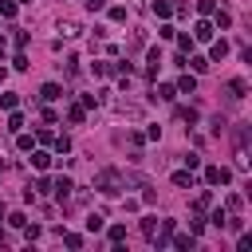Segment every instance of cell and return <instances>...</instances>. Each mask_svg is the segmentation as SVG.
<instances>
[{
	"mask_svg": "<svg viewBox=\"0 0 252 252\" xmlns=\"http://www.w3.org/2000/svg\"><path fill=\"white\" fill-rule=\"evenodd\" d=\"M122 185H126V181H122L118 170H99V173H94V189H99L103 197H118Z\"/></svg>",
	"mask_w": 252,
	"mask_h": 252,
	"instance_id": "obj_1",
	"label": "cell"
},
{
	"mask_svg": "<svg viewBox=\"0 0 252 252\" xmlns=\"http://www.w3.org/2000/svg\"><path fill=\"white\" fill-rule=\"evenodd\" d=\"M40 99H44V103H55V99H63V87H59V83H44Z\"/></svg>",
	"mask_w": 252,
	"mask_h": 252,
	"instance_id": "obj_3",
	"label": "cell"
},
{
	"mask_svg": "<svg viewBox=\"0 0 252 252\" xmlns=\"http://www.w3.org/2000/svg\"><path fill=\"white\" fill-rule=\"evenodd\" d=\"M225 55H229V44H225V40H220V44H213V59H217V63L225 59Z\"/></svg>",
	"mask_w": 252,
	"mask_h": 252,
	"instance_id": "obj_17",
	"label": "cell"
},
{
	"mask_svg": "<svg viewBox=\"0 0 252 252\" xmlns=\"http://www.w3.org/2000/svg\"><path fill=\"white\" fill-rule=\"evenodd\" d=\"M63 240H67V248H79V244H83V236H79V233H63Z\"/></svg>",
	"mask_w": 252,
	"mask_h": 252,
	"instance_id": "obj_22",
	"label": "cell"
},
{
	"mask_svg": "<svg viewBox=\"0 0 252 252\" xmlns=\"http://www.w3.org/2000/svg\"><path fill=\"white\" fill-rule=\"evenodd\" d=\"M0 16L12 20V16H16V0H0Z\"/></svg>",
	"mask_w": 252,
	"mask_h": 252,
	"instance_id": "obj_12",
	"label": "cell"
},
{
	"mask_svg": "<svg viewBox=\"0 0 252 252\" xmlns=\"http://www.w3.org/2000/svg\"><path fill=\"white\" fill-rule=\"evenodd\" d=\"M110 240L122 244V240H126V225H110Z\"/></svg>",
	"mask_w": 252,
	"mask_h": 252,
	"instance_id": "obj_15",
	"label": "cell"
},
{
	"mask_svg": "<svg viewBox=\"0 0 252 252\" xmlns=\"http://www.w3.org/2000/svg\"><path fill=\"white\" fill-rule=\"evenodd\" d=\"M158 99H166V103H170V99H173V87H170V83H162V87H158Z\"/></svg>",
	"mask_w": 252,
	"mask_h": 252,
	"instance_id": "obj_24",
	"label": "cell"
},
{
	"mask_svg": "<svg viewBox=\"0 0 252 252\" xmlns=\"http://www.w3.org/2000/svg\"><path fill=\"white\" fill-rule=\"evenodd\" d=\"M87 8H91V12H103V8H107V0H87Z\"/></svg>",
	"mask_w": 252,
	"mask_h": 252,
	"instance_id": "obj_26",
	"label": "cell"
},
{
	"mask_svg": "<svg viewBox=\"0 0 252 252\" xmlns=\"http://www.w3.org/2000/svg\"><path fill=\"white\" fill-rule=\"evenodd\" d=\"M55 150H59V154H67V150H71V138H67V134H59V138H55Z\"/></svg>",
	"mask_w": 252,
	"mask_h": 252,
	"instance_id": "obj_20",
	"label": "cell"
},
{
	"mask_svg": "<svg viewBox=\"0 0 252 252\" xmlns=\"http://www.w3.org/2000/svg\"><path fill=\"white\" fill-rule=\"evenodd\" d=\"M213 8H217V4H213V0H197V12H201V16H209Z\"/></svg>",
	"mask_w": 252,
	"mask_h": 252,
	"instance_id": "obj_25",
	"label": "cell"
},
{
	"mask_svg": "<svg viewBox=\"0 0 252 252\" xmlns=\"http://www.w3.org/2000/svg\"><path fill=\"white\" fill-rule=\"evenodd\" d=\"M193 87H197L193 75H181V79H177V91H185V94H193Z\"/></svg>",
	"mask_w": 252,
	"mask_h": 252,
	"instance_id": "obj_11",
	"label": "cell"
},
{
	"mask_svg": "<svg viewBox=\"0 0 252 252\" xmlns=\"http://www.w3.org/2000/svg\"><path fill=\"white\" fill-rule=\"evenodd\" d=\"M154 12L162 16V20H166V16H170V4H166V0H154Z\"/></svg>",
	"mask_w": 252,
	"mask_h": 252,
	"instance_id": "obj_23",
	"label": "cell"
},
{
	"mask_svg": "<svg viewBox=\"0 0 252 252\" xmlns=\"http://www.w3.org/2000/svg\"><path fill=\"white\" fill-rule=\"evenodd\" d=\"M8 130H12V134H20V130H24V118H20V114H12V118H8Z\"/></svg>",
	"mask_w": 252,
	"mask_h": 252,
	"instance_id": "obj_21",
	"label": "cell"
},
{
	"mask_svg": "<svg viewBox=\"0 0 252 252\" xmlns=\"http://www.w3.org/2000/svg\"><path fill=\"white\" fill-rule=\"evenodd\" d=\"M209 205H213V193H197V201H193V209L201 213V209H209Z\"/></svg>",
	"mask_w": 252,
	"mask_h": 252,
	"instance_id": "obj_14",
	"label": "cell"
},
{
	"mask_svg": "<svg viewBox=\"0 0 252 252\" xmlns=\"http://www.w3.org/2000/svg\"><path fill=\"white\" fill-rule=\"evenodd\" d=\"M193 40H201V44H205V40H213V24H209V20H197V28H193Z\"/></svg>",
	"mask_w": 252,
	"mask_h": 252,
	"instance_id": "obj_5",
	"label": "cell"
},
{
	"mask_svg": "<svg viewBox=\"0 0 252 252\" xmlns=\"http://www.w3.org/2000/svg\"><path fill=\"white\" fill-rule=\"evenodd\" d=\"M173 185L177 189H193V170H177L173 173Z\"/></svg>",
	"mask_w": 252,
	"mask_h": 252,
	"instance_id": "obj_6",
	"label": "cell"
},
{
	"mask_svg": "<svg viewBox=\"0 0 252 252\" xmlns=\"http://www.w3.org/2000/svg\"><path fill=\"white\" fill-rule=\"evenodd\" d=\"M51 189H55V197H59V201H67V197H71V189H75V185H71V177H59V181H55Z\"/></svg>",
	"mask_w": 252,
	"mask_h": 252,
	"instance_id": "obj_4",
	"label": "cell"
},
{
	"mask_svg": "<svg viewBox=\"0 0 252 252\" xmlns=\"http://www.w3.org/2000/svg\"><path fill=\"white\" fill-rule=\"evenodd\" d=\"M173 248H181V252H189V248H193V236H173Z\"/></svg>",
	"mask_w": 252,
	"mask_h": 252,
	"instance_id": "obj_18",
	"label": "cell"
},
{
	"mask_svg": "<svg viewBox=\"0 0 252 252\" xmlns=\"http://www.w3.org/2000/svg\"><path fill=\"white\" fill-rule=\"evenodd\" d=\"M87 229H91V233H99V229H103V217H99V213H91V217H87Z\"/></svg>",
	"mask_w": 252,
	"mask_h": 252,
	"instance_id": "obj_19",
	"label": "cell"
},
{
	"mask_svg": "<svg viewBox=\"0 0 252 252\" xmlns=\"http://www.w3.org/2000/svg\"><path fill=\"white\" fill-rule=\"evenodd\" d=\"M83 114H87V107H83V103H75V107L67 110V118H71V122H83Z\"/></svg>",
	"mask_w": 252,
	"mask_h": 252,
	"instance_id": "obj_13",
	"label": "cell"
},
{
	"mask_svg": "<svg viewBox=\"0 0 252 252\" xmlns=\"http://www.w3.org/2000/svg\"><path fill=\"white\" fill-rule=\"evenodd\" d=\"M0 83H4V67H0Z\"/></svg>",
	"mask_w": 252,
	"mask_h": 252,
	"instance_id": "obj_28",
	"label": "cell"
},
{
	"mask_svg": "<svg viewBox=\"0 0 252 252\" xmlns=\"http://www.w3.org/2000/svg\"><path fill=\"white\" fill-rule=\"evenodd\" d=\"M59 32H63V36H79L83 28H79V20H63V24H59Z\"/></svg>",
	"mask_w": 252,
	"mask_h": 252,
	"instance_id": "obj_10",
	"label": "cell"
},
{
	"mask_svg": "<svg viewBox=\"0 0 252 252\" xmlns=\"http://www.w3.org/2000/svg\"><path fill=\"white\" fill-rule=\"evenodd\" d=\"M20 4H32V0H20Z\"/></svg>",
	"mask_w": 252,
	"mask_h": 252,
	"instance_id": "obj_29",
	"label": "cell"
},
{
	"mask_svg": "<svg viewBox=\"0 0 252 252\" xmlns=\"http://www.w3.org/2000/svg\"><path fill=\"white\" fill-rule=\"evenodd\" d=\"M142 236H146V240L158 236V217H146V220H142Z\"/></svg>",
	"mask_w": 252,
	"mask_h": 252,
	"instance_id": "obj_8",
	"label": "cell"
},
{
	"mask_svg": "<svg viewBox=\"0 0 252 252\" xmlns=\"http://www.w3.org/2000/svg\"><path fill=\"white\" fill-rule=\"evenodd\" d=\"M205 181H209V185H225V181H229V170H225V166H209V170H205Z\"/></svg>",
	"mask_w": 252,
	"mask_h": 252,
	"instance_id": "obj_2",
	"label": "cell"
},
{
	"mask_svg": "<svg viewBox=\"0 0 252 252\" xmlns=\"http://www.w3.org/2000/svg\"><path fill=\"white\" fill-rule=\"evenodd\" d=\"M16 103H20V99H16L12 91H8V94H0V107H4V110H16Z\"/></svg>",
	"mask_w": 252,
	"mask_h": 252,
	"instance_id": "obj_16",
	"label": "cell"
},
{
	"mask_svg": "<svg viewBox=\"0 0 252 252\" xmlns=\"http://www.w3.org/2000/svg\"><path fill=\"white\" fill-rule=\"evenodd\" d=\"M0 55H4V40H0Z\"/></svg>",
	"mask_w": 252,
	"mask_h": 252,
	"instance_id": "obj_27",
	"label": "cell"
},
{
	"mask_svg": "<svg viewBox=\"0 0 252 252\" xmlns=\"http://www.w3.org/2000/svg\"><path fill=\"white\" fill-rule=\"evenodd\" d=\"M32 166H36V170H47V166H51V154H47V150L32 154Z\"/></svg>",
	"mask_w": 252,
	"mask_h": 252,
	"instance_id": "obj_9",
	"label": "cell"
},
{
	"mask_svg": "<svg viewBox=\"0 0 252 252\" xmlns=\"http://www.w3.org/2000/svg\"><path fill=\"white\" fill-rule=\"evenodd\" d=\"M244 91H248V83L244 79H233L229 83V99H244Z\"/></svg>",
	"mask_w": 252,
	"mask_h": 252,
	"instance_id": "obj_7",
	"label": "cell"
}]
</instances>
